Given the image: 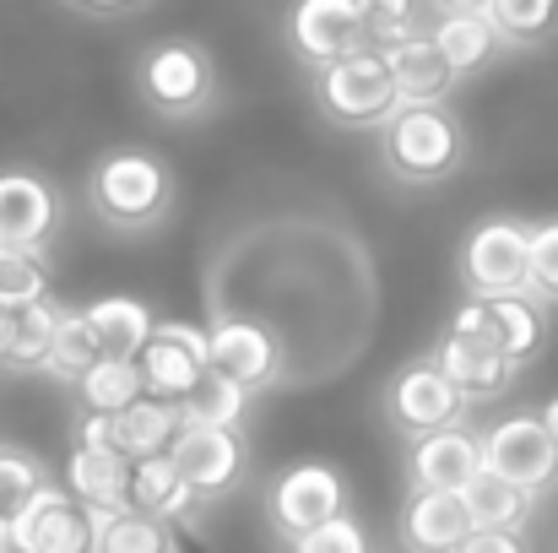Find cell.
I'll list each match as a JSON object with an SVG mask.
<instances>
[{
    "instance_id": "21",
    "label": "cell",
    "mask_w": 558,
    "mask_h": 553,
    "mask_svg": "<svg viewBox=\"0 0 558 553\" xmlns=\"http://www.w3.org/2000/svg\"><path fill=\"white\" fill-rule=\"evenodd\" d=\"M488 304V326H494V337H499V348L510 353V364H537L543 359V348H548V332H554V321H548V299H537L532 288H521V293H494V299H483Z\"/></svg>"
},
{
    "instance_id": "2",
    "label": "cell",
    "mask_w": 558,
    "mask_h": 553,
    "mask_svg": "<svg viewBox=\"0 0 558 553\" xmlns=\"http://www.w3.org/2000/svg\"><path fill=\"white\" fill-rule=\"evenodd\" d=\"M374 136H379V169L396 184H407V190H428V184L456 180L466 169V153H472L466 120L450 109V98L396 104Z\"/></svg>"
},
{
    "instance_id": "7",
    "label": "cell",
    "mask_w": 558,
    "mask_h": 553,
    "mask_svg": "<svg viewBox=\"0 0 558 553\" xmlns=\"http://www.w3.org/2000/svg\"><path fill=\"white\" fill-rule=\"evenodd\" d=\"M379 407H385V418H390V429H396L401 440H417V434H428V429L466 423V412H472L466 390L434 364V353L396 369V374L385 380V401H379Z\"/></svg>"
},
{
    "instance_id": "42",
    "label": "cell",
    "mask_w": 558,
    "mask_h": 553,
    "mask_svg": "<svg viewBox=\"0 0 558 553\" xmlns=\"http://www.w3.org/2000/svg\"><path fill=\"white\" fill-rule=\"evenodd\" d=\"M0 553H11V527H0Z\"/></svg>"
},
{
    "instance_id": "12",
    "label": "cell",
    "mask_w": 558,
    "mask_h": 553,
    "mask_svg": "<svg viewBox=\"0 0 558 553\" xmlns=\"http://www.w3.org/2000/svg\"><path fill=\"white\" fill-rule=\"evenodd\" d=\"M93 549H98V510H87L54 478L11 521V553H93Z\"/></svg>"
},
{
    "instance_id": "9",
    "label": "cell",
    "mask_w": 558,
    "mask_h": 553,
    "mask_svg": "<svg viewBox=\"0 0 558 553\" xmlns=\"http://www.w3.org/2000/svg\"><path fill=\"white\" fill-rule=\"evenodd\" d=\"M483 467L510 478L526 494H554L558 489V440L543 423V412H510L483 429Z\"/></svg>"
},
{
    "instance_id": "8",
    "label": "cell",
    "mask_w": 558,
    "mask_h": 553,
    "mask_svg": "<svg viewBox=\"0 0 558 553\" xmlns=\"http://www.w3.org/2000/svg\"><path fill=\"white\" fill-rule=\"evenodd\" d=\"M206 348H211V369L239 380L244 390H277L288 380V342L277 326L255 321V315H222L206 326Z\"/></svg>"
},
{
    "instance_id": "4",
    "label": "cell",
    "mask_w": 558,
    "mask_h": 553,
    "mask_svg": "<svg viewBox=\"0 0 558 553\" xmlns=\"http://www.w3.org/2000/svg\"><path fill=\"white\" fill-rule=\"evenodd\" d=\"M310 98H315V115L337 131H379L385 115L401 104L385 44H359L342 60L310 71Z\"/></svg>"
},
{
    "instance_id": "16",
    "label": "cell",
    "mask_w": 558,
    "mask_h": 553,
    "mask_svg": "<svg viewBox=\"0 0 558 553\" xmlns=\"http://www.w3.org/2000/svg\"><path fill=\"white\" fill-rule=\"evenodd\" d=\"M477 532L466 494L456 489H412L401 516H396V543L401 553H456Z\"/></svg>"
},
{
    "instance_id": "18",
    "label": "cell",
    "mask_w": 558,
    "mask_h": 553,
    "mask_svg": "<svg viewBox=\"0 0 558 553\" xmlns=\"http://www.w3.org/2000/svg\"><path fill=\"white\" fill-rule=\"evenodd\" d=\"M428 38L439 44V55L450 60V71L466 82L477 71H488L499 55H510V38L499 33V22L488 11H434Z\"/></svg>"
},
{
    "instance_id": "11",
    "label": "cell",
    "mask_w": 558,
    "mask_h": 553,
    "mask_svg": "<svg viewBox=\"0 0 558 553\" xmlns=\"http://www.w3.org/2000/svg\"><path fill=\"white\" fill-rule=\"evenodd\" d=\"M169 456L206 505L228 500L250 472V440H244L239 423H180Z\"/></svg>"
},
{
    "instance_id": "33",
    "label": "cell",
    "mask_w": 558,
    "mask_h": 553,
    "mask_svg": "<svg viewBox=\"0 0 558 553\" xmlns=\"http://www.w3.org/2000/svg\"><path fill=\"white\" fill-rule=\"evenodd\" d=\"M44 483H49V472H44L38 456H27L16 445H0V527H11Z\"/></svg>"
},
{
    "instance_id": "22",
    "label": "cell",
    "mask_w": 558,
    "mask_h": 553,
    "mask_svg": "<svg viewBox=\"0 0 558 553\" xmlns=\"http://www.w3.org/2000/svg\"><path fill=\"white\" fill-rule=\"evenodd\" d=\"M131 505H136V510H153V516H163V521H174V527H190V521L206 510V500L185 483V472L174 467L169 450L142 456V461L131 467Z\"/></svg>"
},
{
    "instance_id": "19",
    "label": "cell",
    "mask_w": 558,
    "mask_h": 553,
    "mask_svg": "<svg viewBox=\"0 0 558 553\" xmlns=\"http://www.w3.org/2000/svg\"><path fill=\"white\" fill-rule=\"evenodd\" d=\"M131 456L125 450H114V445H71V456H65V489L87 505V510H98V516H109V510H125L131 505Z\"/></svg>"
},
{
    "instance_id": "40",
    "label": "cell",
    "mask_w": 558,
    "mask_h": 553,
    "mask_svg": "<svg viewBox=\"0 0 558 553\" xmlns=\"http://www.w3.org/2000/svg\"><path fill=\"white\" fill-rule=\"evenodd\" d=\"M434 11H488V0H428Z\"/></svg>"
},
{
    "instance_id": "37",
    "label": "cell",
    "mask_w": 558,
    "mask_h": 553,
    "mask_svg": "<svg viewBox=\"0 0 558 553\" xmlns=\"http://www.w3.org/2000/svg\"><path fill=\"white\" fill-rule=\"evenodd\" d=\"M456 553H532V549H526V532H494V527H477Z\"/></svg>"
},
{
    "instance_id": "28",
    "label": "cell",
    "mask_w": 558,
    "mask_h": 553,
    "mask_svg": "<svg viewBox=\"0 0 558 553\" xmlns=\"http://www.w3.org/2000/svg\"><path fill=\"white\" fill-rule=\"evenodd\" d=\"M98 359H104V342H98L87 310H65L60 304V326H54V348H49V374H60L71 385L82 369L98 364Z\"/></svg>"
},
{
    "instance_id": "13",
    "label": "cell",
    "mask_w": 558,
    "mask_h": 553,
    "mask_svg": "<svg viewBox=\"0 0 558 553\" xmlns=\"http://www.w3.org/2000/svg\"><path fill=\"white\" fill-rule=\"evenodd\" d=\"M65 228V195L38 169H0V244L49 250Z\"/></svg>"
},
{
    "instance_id": "20",
    "label": "cell",
    "mask_w": 558,
    "mask_h": 553,
    "mask_svg": "<svg viewBox=\"0 0 558 553\" xmlns=\"http://www.w3.org/2000/svg\"><path fill=\"white\" fill-rule=\"evenodd\" d=\"M385 55H390V76H396L401 104H434V98H450L456 82H461V76L450 71V60L439 55V44L428 38V27H417V33H407V38H390Z\"/></svg>"
},
{
    "instance_id": "24",
    "label": "cell",
    "mask_w": 558,
    "mask_h": 553,
    "mask_svg": "<svg viewBox=\"0 0 558 553\" xmlns=\"http://www.w3.org/2000/svg\"><path fill=\"white\" fill-rule=\"evenodd\" d=\"M82 310H87V321H93L104 353H120V359H136V353L147 348L153 326H158L153 304H147V299H131V293H109V299H93V304H82Z\"/></svg>"
},
{
    "instance_id": "41",
    "label": "cell",
    "mask_w": 558,
    "mask_h": 553,
    "mask_svg": "<svg viewBox=\"0 0 558 553\" xmlns=\"http://www.w3.org/2000/svg\"><path fill=\"white\" fill-rule=\"evenodd\" d=\"M537 412H543V423L554 429V440H558V390L548 396V401H543V407H537Z\"/></svg>"
},
{
    "instance_id": "23",
    "label": "cell",
    "mask_w": 558,
    "mask_h": 553,
    "mask_svg": "<svg viewBox=\"0 0 558 553\" xmlns=\"http://www.w3.org/2000/svg\"><path fill=\"white\" fill-rule=\"evenodd\" d=\"M180 423H185V412H180V401H169V396H136L131 407H120V412H109V445L114 450H125L131 461H142V456H158V450H169L174 445V434H180Z\"/></svg>"
},
{
    "instance_id": "39",
    "label": "cell",
    "mask_w": 558,
    "mask_h": 553,
    "mask_svg": "<svg viewBox=\"0 0 558 553\" xmlns=\"http://www.w3.org/2000/svg\"><path fill=\"white\" fill-rule=\"evenodd\" d=\"M11 337H16V310L0 299V364H5V353H11Z\"/></svg>"
},
{
    "instance_id": "17",
    "label": "cell",
    "mask_w": 558,
    "mask_h": 553,
    "mask_svg": "<svg viewBox=\"0 0 558 553\" xmlns=\"http://www.w3.org/2000/svg\"><path fill=\"white\" fill-rule=\"evenodd\" d=\"M483 472V434H472L466 423L450 429H428L417 440H407V489H466Z\"/></svg>"
},
{
    "instance_id": "10",
    "label": "cell",
    "mask_w": 558,
    "mask_h": 553,
    "mask_svg": "<svg viewBox=\"0 0 558 553\" xmlns=\"http://www.w3.org/2000/svg\"><path fill=\"white\" fill-rule=\"evenodd\" d=\"M342 510H348V483L331 461H293L266 489V521L282 543L315 532L320 521H331Z\"/></svg>"
},
{
    "instance_id": "35",
    "label": "cell",
    "mask_w": 558,
    "mask_h": 553,
    "mask_svg": "<svg viewBox=\"0 0 558 553\" xmlns=\"http://www.w3.org/2000/svg\"><path fill=\"white\" fill-rule=\"evenodd\" d=\"M359 11H364V27H369L374 44H390V38H407L423 27L417 22L423 0H359Z\"/></svg>"
},
{
    "instance_id": "14",
    "label": "cell",
    "mask_w": 558,
    "mask_h": 553,
    "mask_svg": "<svg viewBox=\"0 0 558 553\" xmlns=\"http://www.w3.org/2000/svg\"><path fill=\"white\" fill-rule=\"evenodd\" d=\"M282 33H288V49H293V60L304 71H320V65L342 60L348 49L374 44L359 0H293Z\"/></svg>"
},
{
    "instance_id": "36",
    "label": "cell",
    "mask_w": 558,
    "mask_h": 553,
    "mask_svg": "<svg viewBox=\"0 0 558 553\" xmlns=\"http://www.w3.org/2000/svg\"><path fill=\"white\" fill-rule=\"evenodd\" d=\"M532 293L558 304V217L532 223Z\"/></svg>"
},
{
    "instance_id": "25",
    "label": "cell",
    "mask_w": 558,
    "mask_h": 553,
    "mask_svg": "<svg viewBox=\"0 0 558 553\" xmlns=\"http://www.w3.org/2000/svg\"><path fill=\"white\" fill-rule=\"evenodd\" d=\"M71 390H76V407H82V412H120V407H131L136 396H147V380H142V364H136V359L104 353L98 364H87L71 380Z\"/></svg>"
},
{
    "instance_id": "1",
    "label": "cell",
    "mask_w": 558,
    "mask_h": 553,
    "mask_svg": "<svg viewBox=\"0 0 558 553\" xmlns=\"http://www.w3.org/2000/svg\"><path fill=\"white\" fill-rule=\"evenodd\" d=\"M180 206V180L153 147H109L87 169V212L120 239L158 233Z\"/></svg>"
},
{
    "instance_id": "26",
    "label": "cell",
    "mask_w": 558,
    "mask_h": 553,
    "mask_svg": "<svg viewBox=\"0 0 558 553\" xmlns=\"http://www.w3.org/2000/svg\"><path fill=\"white\" fill-rule=\"evenodd\" d=\"M466 510H472V521L477 527H494V532H526V521H532V505H537V494H526V489H515L510 478H499V472H477L466 489Z\"/></svg>"
},
{
    "instance_id": "38",
    "label": "cell",
    "mask_w": 558,
    "mask_h": 553,
    "mask_svg": "<svg viewBox=\"0 0 558 553\" xmlns=\"http://www.w3.org/2000/svg\"><path fill=\"white\" fill-rule=\"evenodd\" d=\"M60 5H71V11H82V16H93V22H120V16L147 11L153 0H60Z\"/></svg>"
},
{
    "instance_id": "27",
    "label": "cell",
    "mask_w": 558,
    "mask_h": 553,
    "mask_svg": "<svg viewBox=\"0 0 558 553\" xmlns=\"http://www.w3.org/2000/svg\"><path fill=\"white\" fill-rule=\"evenodd\" d=\"M93 553H180V532H174V521L125 505V510L98 516V549Z\"/></svg>"
},
{
    "instance_id": "31",
    "label": "cell",
    "mask_w": 558,
    "mask_h": 553,
    "mask_svg": "<svg viewBox=\"0 0 558 553\" xmlns=\"http://www.w3.org/2000/svg\"><path fill=\"white\" fill-rule=\"evenodd\" d=\"M488 16L510 38V49H537L558 33V0H488Z\"/></svg>"
},
{
    "instance_id": "29",
    "label": "cell",
    "mask_w": 558,
    "mask_h": 553,
    "mask_svg": "<svg viewBox=\"0 0 558 553\" xmlns=\"http://www.w3.org/2000/svg\"><path fill=\"white\" fill-rule=\"evenodd\" d=\"M54 326H60V304H54V299L22 304V310H16V337H11L5 369H49Z\"/></svg>"
},
{
    "instance_id": "6",
    "label": "cell",
    "mask_w": 558,
    "mask_h": 553,
    "mask_svg": "<svg viewBox=\"0 0 558 553\" xmlns=\"http://www.w3.org/2000/svg\"><path fill=\"white\" fill-rule=\"evenodd\" d=\"M434 364L466 390L472 407L505 396V390L515 385V374H521V364H510V353L499 348L483 299H466V304L450 315V326H445V337H439V348H434Z\"/></svg>"
},
{
    "instance_id": "5",
    "label": "cell",
    "mask_w": 558,
    "mask_h": 553,
    "mask_svg": "<svg viewBox=\"0 0 558 553\" xmlns=\"http://www.w3.org/2000/svg\"><path fill=\"white\" fill-rule=\"evenodd\" d=\"M456 277L466 299H494V293H521L532 288V223L515 212L477 217L456 250Z\"/></svg>"
},
{
    "instance_id": "34",
    "label": "cell",
    "mask_w": 558,
    "mask_h": 553,
    "mask_svg": "<svg viewBox=\"0 0 558 553\" xmlns=\"http://www.w3.org/2000/svg\"><path fill=\"white\" fill-rule=\"evenodd\" d=\"M293 553H374L369 549V532L342 510V516H331V521H320L315 532H304V538H293L288 543Z\"/></svg>"
},
{
    "instance_id": "32",
    "label": "cell",
    "mask_w": 558,
    "mask_h": 553,
    "mask_svg": "<svg viewBox=\"0 0 558 553\" xmlns=\"http://www.w3.org/2000/svg\"><path fill=\"white\" fill-rule=\"evenodd\" d=\"M0 299L11 310L49 299V250H11V244H0Z\"/></svg>"
},
{
    "instance_id": "3",
    "label": "cell",
    "mask_w": 558,
    "mask_h": 553,
    "mask_svg": "<svg viewBox=\"0 0 558 553\" xmlns=\"http://www.w3.org/2000/svg\"><path fill=\"white\" fill-rule=\"evenodd\" d=\"M136 98L158 115V120H174V125H195L217 109L222 98V76H217V60L201 38H153L142 55H136Z\"/></svg>"
},
{
    "instance_id": "15",
    "label": "cell",
    "mask_w": 558,
    "mask_h": 553,
    "mask_svg": "<svg viewBox=\"0 0 558 553\" xmlns=\"http://www.w3.org/2000/svg\"><path fill=\"white\" fill-rule=\"evenodd\" d=\"M142 380L153 396H169V401H185L190 390L206 380L211 369V348H206V326H190V321H163L153 326L147 348L136 353Z\"/></svg>"
},
{
    "instance_id": "30",
    "label": "cell",
    "mask_w": 558,
    "mask_h": 553,
    "mask_svg": "<svg viewBox=\"0 0 558 553\" xmlns=\"http://www.w3.org/2000/svg\"><path fill=\"white\" fill-rule=\"evenodd\" d=\"M250 396H255V390H244L239 380H228V374L206 369V380L190 390L185 401H180V412H185V423H244Z\"/></svg>"
}]
</instances>
